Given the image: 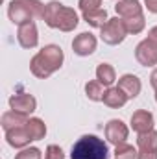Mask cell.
<instances>
[{
	"mask_svg": "<svg viewBox=\"0 0 157 159\" xmlns=\"http://www.w3.org/2000/svg\"><path fill=\"white\" fill-rule=\"evenodd\" d=\"M128 133H129V129H128V126H126L122 120L113 119L105 124V139H107L111 144H115V146L126 143Z\"/></svg>",
	"mask_w": 157,
	"mask_h": 159,
	"instance_id": "cell-7",
	"label": "cell"
},
{
	"mask_svg": "<svg viewBox=\"0 0 157 159\" xmlns=\"http://www.w3.org/2000/svg\"><path fill=\"white\" fill-rule=\"evenodd\" d=\"M150 83H152V87L157 91V69L152 72V76H150Z\"/></svg>",
	"mask_w": 157,
	"mask_h": 159,
	"instance_id": "cell-31",
	"label": "cell"
},
{
	"mask_svg": "<svg viewBox=\"0 0 157 159\" xmlns=\"http://www.w3.org/2000/svg\"><path fill=\"white\" fill-rule=\"evenodd\" d=\"M43 20L50 28H56V30H61V32H72L78 26V13L72 7L63 6L57 0H52L44 7Z\"/></svg>",
	"mask_w": 157,
	"mask_h": 159,
	"instance_id": "cell-2",
	"label": "cell"
},
{
	"mask_svg": "<svg viewBox=\"0 0 157 159\" xmlns=\"http://www.w3.org/2000/svg\"><path fill=\"white\" fill-rule=\"evenodd\" d=\"M102 32H100V37L102 41L105 43V44H111V46H115L118 43H122V41L126 39V35H128V30H126V24H124V20L122 19H109L107 22H105V26L104 28H100Z\"/></svg>",
	"mask_w": 157,
	"mask_h": 159,
	"instance_id": "cell-4",
	"label": "cell"
},
{
	"mask_svg": "<svg viewBox=\"0 0 157 159\" xmlns=\"http://www.w3.org/2000/svg\"><path fill=\"white\" fill-rule=\"evenodd\" d=\"M135 57L142 67H154L157 65V44L150 39L141 41L135 48Z\"/></svg>",
	"mask_w": 157,
	"mask_h": 159,
	"instance_id": "cell-6",
	"label": "cell"
},
{
	"mask_svg": "<svg viewBox=\"0 0 157 159\" xmlns=\"http://www.w3.org/2000/svg\"><path fill=\"white\" fill-rule=\"evenodd\" d=\"M129 98L126 96V93L120 89V87H107V91L104 93V98L102 102L107 106V107H113V109H118L122 107Z\"/></svg>",
	"mask_w": 157,
	"mask_h": 159,
	"instance_id": "cell-13",
	"label": "cell"
},
{
	"mask_svg": "<svg viewBox=\"0 0 157 159\" xmlns=\"http://www.w3.org/2000/svg\"><path fill=\"white\" fill-rule=\"evenodd\" d=\"M35 98L28 93H19V94H13L9 98V107L13 111H19V113H24V115H30L35 111Z\"/></svg>",
	"mask_w": 157,
	"mask_h": 159,
	"instance_id": "cell-9",
	"label": "cell"
},
{
	"mask_svg": "<svg viewBox=\"0 0 157 159\" xmlns=\"http://www.w3.org/2000/svg\"><path fill=\"white\" fill-rule=\"evenodd\" d=\"M148 39L152 41V43H155V44H157V26H154V28L148 32Z\"/></svg>",
	"mask_w": 157,
	"mask_h": 159,
	"instance_id": "cell-30",
	"label": "cell"
},
{
	"mask_svg": "<svg viewBox=\"0 0 157 159\" xmlns=\"http://www.w3.org/2000/svg\"><path fill=\"white\" fill-rule=\"evenodd\" d=\"M155 102H157V91H155Z\"/></svg>",
	"mask_w": 157,
	"mask_h": 159,
	"instance_id": "cell-32",
	"label": "cell"
},
{
	"mask_svg": "<svg viewBox=\"0 0 157 159\" xmlns=\"http://www.w3.org/2000/svg\"><path fill=\"white\" fill-rule=\"evenodd\" d=\"M83 20H85L89 26H92V28H104L109 19H107V11L100 7V9H96V11H87V13H83Z\"/></svg>",
	"mask_w": 157,
	"mask_h": 159,
	"instance_id": "cell-18",
	"label": "cell"
},
{
	"mask_svg": "<svg viewBox=\"0 0 157 159\" xmlns=\"http://www.w3.org/2000/svg\"><path fill=\"white\" fill-rule=\"evenodd\" d=\"M137 156H139V152L131 144L122 143V144L115 146V159H137Z\"/></svg>",
	"mask_w": 157,
	"mask_h": 159,
	"instance_id": "cell-23",
	"label": "cell"
},
{
	"mask_svg": "<svg viewBox=\"0 0 157 159\" xmlns=\"http://www.w3.org/2000/svg\"><path fill=\"white\" fill-rule=\"evenodd\" d=\"M6 139H7V144L13 146V148H24V146H28V144L34 141V139L30 137L28 129H26V124L6 131Z\"/></svg>",
	"mask_w": 157,
	"mask_h": 159,
	"instance_id": "cell-12",
	"label": "cell"
},
{
	"mask_svg": "<svg viewBox=\"0 0 157 159\" xmlns=\"http://www.w3.org/2000/svg\"><path fill=\"white\" fill-rule=\"evenodd\" d=\"M137 144H139V150H150V152H157V131H146V133H141L139 139H137Z\"/></svg>",
	"mask_w": 157,
	"mask_h": 159,
	"instance_id": "cell-20",
	"label": "cell"
},
{
	"mask_svg": "<svg viewBox=\"0 0 157 159\" xmlns=\"http://www.w3.org/2000/svg\"><path fill=\"white\" fill-rule=\"evenodd\" d=\"M26 4L30 6V9H32V13H34V19H43L44 17V4L39 2V0H26Z\"/></svg>",
	"mask_w": 157,
	"mask_h": 159,
	"instance_id": "cell-24",
	"label": "cell"
},
{
	"mask_svg": "<svg viewBox=\"0 0 157 159\" xmlns=\"http://www.w3.org/2000/svg\"><path fill=\"white\" fill-rule=\"evenodd\" d=\"M7 15H9V20L13 24H26L34 19V13L30 9V6L26 4V0H13L9 2V7H7Z\"/></svg>",
	"mask_w": 157,
	"mask_h": 159,
	"instance_id": "cell-5",
	"label": "cell"
},
{
	"mask_svg": "<svg viewBox=\"0 0 157 159\" xmlns=\"http://www.w3.org/2000/svg\"><path fill=\"white\" fill-rule=\"evenodd\" d=\"M100 6H102V0H79V9H81V13L96 11V9H100Z\"/></svg>",
	"mask_w": 157,
	"mask_h": 159,
	"instance_id": "cell-25",
	"label": "cell"
},
{
	"mask_svg": "<svg viewBox=\"0 0 157 159\" xmlns=\"http://www.w3.org/2000/svg\"><path fill=\"white\" fill-rule=\"evenodd\" d=\"M63 59H65L63 50H61L57 44H46L43 50H39V52L32 57V61H30V70H32L34 76L44 80V78H48L50 74H54L56 70L61 69Z\"/></svg>",
	"mask_w": 157,
	"mask_h": 159,
	"instance_id": "cell-1",
	"label": "cell"
},
{
	"mask_svg": "<svg viewBox=\"0 0 157 159\" xmlns=\"http://www.w3.org/2000/svg\"><path fill=\"white\" fill-rule=\"evenodd\" d=\"M109 148L96 135H83L72 146L70 159H107Z\"/></svg>",
	"mask_w": 157,
	"mask_h": 159,
	"instance_id": "cell-3",
	"label": "cell"
},
{
	"mask_svg": "<svg viewBox=\"0 0 157 159\" xmlns=\"http://www.w3.org/2000/svg\"><path fill=\"white\" fill-rule=\"evenodd\" d=\"M115 9L122 19H131V17L142 15V6L139 4V0H118Z\"/></svg>",
	"mask_w": 157,
	"mask_h": 159,
	"instance_id": "cell-14",
	"label": "cell"
},
{
	"mask_svg": "<svg viewBox=\"0 0 157 159\" xmlns=\"http://www.w3.org/2000/svg\"><path fill=\"white\" fill-rule=\"evenodd\" d=\"M2 128H4V131H9V129H13V128H19V126H24L26 122H28V115H24V113H19V111H6L4 115H2Z\"/></svg>",
	"mask_w": 157,
	"mask_h": 159,
	"instance_id": "cell-16",
	"label": "cell"
},
{
	"mask_svg": "<svg viewBox=\"0 0 157 159\" xmlns=\"http://www.w3.org/2000/svg\"><path fill=\"white\" fill-rule=\"evenodd\" d=\"M17 39L19 44L22 48H35L37 43H39V35H37V26L34 20L19 26V32H17Z\"/></svg>",
	"mask_w": 157,
	"mask_h": 159,
	"instance_id": "cell-8",
	"label": "cell"
},
{
	"mask_svg": "<svg viewBox=\"0 0 157 159\" xmlns=\"http://www.w3.org/2000/svg\"><path fill=\"white\" fill-rule=\"evenodd\" d=\"M137 159H157V152H150V150H139Z\"/></svg>",
	"mask_w": 157,
	"mask_h": 159,
	"instance_id": "cell-28",
	"label": "cell"
},
{
	"mask_svg": "<svg viewBox=\"0 0 157 159\" xmlns=\"http://www.w3.org/2000/svg\"><path fill=\"white\" fill-rule=\"evenodd\" d=\"M96 80H98L104 87H111V85L117 81L115 69H113L109 63H102V65H98V69H96Z\"/></svg>",
	"mask_w": 157,
	"mask_h": 159,
	"instance_id": "cell-17",
	"label": "cell"
},
{
	"mask_svg": "<svg viewBox=\"0 0 157 159\" xmlns=\"http://www.w3.org/2000/svg\"><path fill=\"white\" fill-rule=\"evenodd\" d=\"M44 159H65V154H63V150L59 146L50 144L46 148V152H44Z\"/></svg>",
	"mask_w": 157,
	"mask_h": 159,
	"instance_id": "cell-27",
	"label": "cell"
},
{
	"mask_svg": "<svg viewBox=\"0 0 157 159\" xmlns=\"http://www.w3.org/2000/svg\"><path fill=\"white\" fill-rule=\"evenodd\" d=\"M26 129H28V133L34 141H41L46 135V124L41 119H30L26 122Z\"/></svg>",
	"mask_w": 157,
	"mask_h": 159,
	"instance_id": "cell-19",
	"label": "cell"
},
{
	"mask_svg": "<svg viewBox=\"0 0 157 159\" xmlns=\"http://www.w3.org/2000/svg\"><path fill=\"white\" fill-rule=\"evenodd\" d=\"M15 159H41V150L39 148H24L22 152H19Z\"/></svg>",
	"mask_w": 157,
	"mask_h": 159,
	"instance_id": "cell-26",
	"label": "cell"
},
{
	"mask_svg": "<svg viewBox=\"0 0 157 159\" xmlns=\"http://www.w3.org/2000/svg\"><path fill=\"white\" fill-rule=\"evenodd\" d=\"M118 87L126 93L128 98H135V96H139L142 85H141V80L137 78V76H133V74H124L122 78L118 80Z\"/></svg>",
	"mask_w": 157,
	"mask_h": 159,
	"instance_id": "cell-15",
	"label": "cell"
},
{
	"mask_svg": "<svg viewBox=\"0 0 157 159\" xmlns=\"http://www.w3.org/2000/svg\"><path fill=\"white\" fill-rule=\"evenodd\" d=\"M85 93H87V98L92 100V102H98L104 98V85L98 81V80H92V81H87L85 83Z\"/></svg>",
	"mask_w": 157,
	"mask_h": 159,
	"instance_id": "cell-21",
	"label": "cell"
},
{
	"mask_svg": "<svg viewBox=\"0 0 157 159\" xmlns=\"http://www.w3.org/2000/svg\"><path fill=\"white\" fill-rule=\"evenodd\" d=\"M144 4H146L148 11H152V13H157V0H144Z\"/></svg>",
	"mask_w": 157,
	"mask_h": 159,
	"instance_id": "cell-29",
	"label": "cell"
},
{
	"mask_svg": "<svg viewBox=\"0 0 157 159\" xmlns=\"http://www.w3.org/2000/svg\"><path fill=\"white\" fill-rule=\"evenodd\" d=\"M124 24H126V30L128 34H141L146 26V20H144V15H139V17H131V19H122Z\"/></svg>",
	"mask_w": 157,
	"mask_h": 159,
	"instance_id": "cell-22",
	"label": "cell"
},
{
	"mask_svg": "<svg viewBox=\"0 0 157 159\" xmlns=\"http://www.w3.org/2000/svg\"><path fill=\"white\" fill-rule=\"evenodd\" d=\"M131 128L141 135L154 129V115L146 109H139L131 115Z\"/></svg>",
	"mask_w": 157,
	"mask_h": 159,
	"instance_id": "cell-11",
	"label": "cell"
},
{
	"mask_svg": "<svg viewBox=\"0 0 157 159\" xmlns=\"http://www.w3.org/2000/svg\"><path fill=\"white\" fill-rule=\"evenodd\" d=\"M72 50L78 56H91L96 50V37L89 32H83L74 37L72 41Z\"/></svg>",
	"mask_w": 157,
	"mask_h": 159,
	"instance_id": "cell-10",
	"label": "cell"
}]
</instances>
